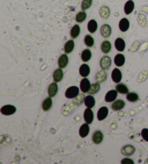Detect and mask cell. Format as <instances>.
Listing matches in <instances>:
<instances>
[{
    "label": "cell",
    "instance_id": "cell-36",
    "mask_svg": "<svg viewBox=\"0 0 148 164\" xmlns=\"http://www.w3.org/2000/svg\"><path fill=\"white\" fill-rule=\"evenodd\" d=\"M85 44L88 47H93L94 45V39L90 35H87L85 37Z\"/></svg>",
    "mask_w": 148,
    "mask_h": 164
},
{
    "label": "cell",
    "instance_id": "cell-26",
    "mask_svg": "<svg viewBox=\"0 0 148 164\" xmlns=\"http://www.w3.org/2000/svg\"><path fill=\"white\" fill-rule=\"evenodd\" d=\"M75 48V42L73 40H69L64 45V51L66 54H70Z\"/></svg>",
    "mask_w": 148,
    "mask_h": 164
},
{
    "label": "cell",
    "instance_id": "cell-6",
    "mask_svg": "<svg viewBox=\"0 0 148 164\" xmlns=\"http://www.w3.org/2000/svg\"><path fill=\"white\" fill-rule=\"evenodd\" d=\"M94 119V114L93 111H92L91 109L90 108H88V109H85L84 112V119L86 123L88 124H91L93 122Z\"/></svg>",
    "mask_w": 148,
    "mask_h": 164
},
{
    "label": "cell",
    "instance_id": "cell-34",
    "mask_svg": "<svg viewBox=\"0 0 148 164\" xmlns=\"http://www.w3.org/2000/svg\"><path fill=\"white\" fill-rule=\"evenodd\" d=\"M87 13L85 12H79L76 15V21L77 23H82L86 20Z\"/></svg>",
    "mask_w": 148,
    "mask_h": 164
},
{
    "label": "cell",
    "instance_id": "cell-39",
    "mask_svg": "<svg viewBox=\"0 0 148 164\" xmlns=\"http://www.w3.org/2000/svg\"><path fill=\"white\" fill-rule=\"evenodd\" d=\"M134 163L133 160L131 159H127V158H125L123 160H122V163Z\"/></svg>",
    "mask_w": 148,
    "mask_h": 164
},
{
    "label": "cell",
    "instance_id": "cell-7",
    "mask_svg": "<svg viewBox=\"0 0 148 164\" xmlns=\"http://www.w3.org/2000/svg\"><path fill=\"white\" fill-rule=\"evenodd\" d=\"M108 114V109L106 106H103L98 110L97 113V118L99 121H103L106 118Z\"/></svg>",
    "mask_w": 148,
    "mask_h": 164
},
{
    "label": "cell",
    "instance_id": "cell-29",
    "mask_svg": "<svg viewBox=\"0 0 148 164\" xmlns=\"http://www.w3.org/2000/svg\"><path fill=\"white\" fill-rule=\"evenodd\" d=\"M97 23L95 20H90L88 24V29L89 30L90 33H93L97 30Z\"/></svg>",
    "mask_w": 148,
    "mask_h": 164
},
{
    "label": "cell",
    "instance_id": "cell-2",
    "mask_svg": "<svg viewBox=\"0 0 148 164\" xmlns=\"http://www.w3.org/2000/svg\"><path fill=\"white\" fill-rule=\"evenodd\" d=\"M1 113L5 116H10L16 112V108L12 105H5L2 107Z\"/></svg>",
    "mask_w": 148,
    "mask_h": 164
},
{
    "label": "cell",
    "instance_id": "cell-38",
    "mask_svg": "<svg viewBox=\"0 0 148 164\" xmlns=\"http://www.w3.org/2000/svg\"><path fill=\"white\" fill-rule=\"evenodd\" d=\"M141 135H142L143 140L148 142V129H143L141 132Z\"/></svg>",
    "mask_w": 148,
    "mask_h": 164
},
{
    "label": "cell",
    "instance_id": "cell-17",
    "mask_svg": "<svg viewBox=\"0 0 148 164\" xmlns=\"http://www.w3.org/2000/svg\"><path fill=\"white\" fill-rule=\"evenodd\" d=\"M63 77H64V73H63L61 68L57 69L54 71L53 74V79L56 82H60L63 79Z\"/></svg>",
    "mask_w": 148,
    "mask_h": 164
},
{
    "label": "cell",
    "instance_id": "cell-16",
    "mask_svg": "<svg viewBox=\"0 0 148 164\" xmlns=\"http://www.w3.org/2000/svg\"><path fill=\"white\" fill-rule=\"evenodd\" d=\"M124 106H125V103H124V101L119 99V100H116L112 104L111 108L113 111H119V110L124 109Z\"/></svg>",
    "mask_w": 148,
    "mask_h": 164
},
{
    "label": "cell",
    "instance_id": "cell-30",
    "mask_svg": "<svg viewBox=\"0 0 148 164\" xmlns=\"http://www.w3.org/2000/svg\"><path fill=\"white\" fill-rule=\"evenodd\" d=\"M79 33H80V28L78 25H75L72 28L71 31H70V36L72 39H77L79 36Z\"/></svg>",
    "mask_w": 148,
    "mask_h": 164
},
{
    "label": "cell",
    "instance_id": "cell-32",
    "mask_svg": "<svg viewBox=\"0 0 148 164\" xmlns=\"http://www.w3.org/2000/svg\"><path fill=\"white\" fill-rule=\"evenodd\" d=\"M100 83L96 82V83H93V85H91L89 91H88V93H89L90 95H94L100 91Z\"/></svg>",
    "mask_w": 148,
    "mask_h": 164
},
{
    "label": "cell",
    "instance_id": "cell-3",
    "mask_svg": "<svg viewBox=\"0 0 148 164\" xmlns=\"http://www.w3.org/2000/svg\"><path fill=\"white\" fill-rule=\"evenodd\" d=\"M111 65V59L108 56H105L102 57L100 62V66L103 70H107L110 68Z\"/></svg>",
    "mask_w": 148,
    "mask_h": 164
},
{
    "label": "cell",
    "instance_id": "cell-11",
    "mask_svg": "<svg viewBox=\"0 0 148 164\" xmlns=\"http://www.w3.org/2000/svg\"><path fill=\"white\" fill-rule=\"evenodd\" d=\"M117 92L116 90H111V91H108L106 93V96H105V101L106 102H113L114 101L117 97Z\"/></svg>",
    "mask_w": 148,
    "mask_h": 164
},
{
    "label": "cell",
    "instance_id": "cell-9",
    "mask_svg": "<svg viewBox=\"0 0 148 164\" xmlns=\"http://www.w3.org/2000/svg\"><path fill=\"white\" fill-rule=\"evenodd\" d=\"M111 78L112 80L114 82H116V83H119L120 82V81L122 80V75L121 71L119 70L118 68H116L113 70L111 73Z\"/></svg>",
    "mask_w": 148,
    "mask_h": 164
},
{
    "label": "cell",
    "instance_id": "cell-20",
    "mask_svg": "<svg viewBox=\"0 0 148 164\" xmlns=\"http://www.w3.org/2000/svg\"><path fill=\"white\" fill-rule=\"evenodd\" d=\"M115 47L117 51H123L125 48V42L122 38H118L115 41Z\"/></svg>",
    "mask_w": 148,
    "mask_h": 164
},
{
    "label": "cell",
    "instance_id": "cell-37",
    "mask_svg": "<svg viewBox=\"0 0 148 164\" xmlns=\"http://www.w3.org/2000/svg\"><path fill=\"white\" fill-rule=\"evenodd\" d=\"M93 5V0H83L82 5H81V8L82 10H85L89 9Z\"/></svg>",
    "mask_w": 148,
    "mask_h": 164
},
{
    "label": "cell",
    "instance_id": "cell-31",
    "mask_svg": "<svg viewBox=\"0 0 148 164\" xmlns=\"http://www.w3.org/2000/svg\"><path fill=\"white\" fill-rule=\"evenodd\" d=\"M92 57V53L89 49H85L84 51L82 52V54H81V59L83 62H88Z\"/></svg>",
    "mask_w": 148,
    "mask_h": 164
},
{
    "label": "cell",
    "instance_id": "cell-24",
    "mask_svg": "<svg viewBox=\"0 0 148 164\" xmlns=\"http://www.w3.org/2000/svg\"><path fill=\"white\" fill-rule=\"evenodd\" d=\"M110 14H111V11L110 9L108 8L107 6H102L100 9V15L103 18L107 19L109 17Z\"/></svg>",
    "mask_w": 148,
    "mask_h": 164
},
{
    "label": "cell",
    "instance_id": "cell-18",
    "mask_svg": "<svg viewBox=\"0 0 148 164\" xmlns=\"http://www.w3.org/2000/svg\"><path fill=\"white\" fill-rule=\"evenodd\" d=\"M90 72V67L88 64H83L80 66V67H79V75H80L82 77H88V75H89Z\"/></svg>",
    "mask_w": 148,
    "mask_h": 164
},
{
    "label": "cell",
    "instance_id": "cell-35",
    "mask_svg": "<svg viewBox=\"0 0 148 164\" xmlns=\"http://www.w3.org/2000/svg\"><path fill=\"white\" fill-rule=\"evenodd\" d=\"M126 99L130 102H136L139 100V95L136 93H129L126 95Z\"/></svg>",
    "mask_w": 148,
    "mask_h": 164
},
{
    "label": "cell",
    "instance_id": "cell-10",
    "mask_svg": "<svg viewBox=\"0 0 148 164\" xmlns=\"http://www.w3.org/2000/svg\"><path fill=\"white\" fill-rule=\"evenodd\" d=\"M100 33L103 37L108 38L111 34V28L109 25L104 24L101 26Z\"/></svg>",
    "mask_w": 148,
    "mask_h": 164
},
{
    "label": "cell",
    "instance_id": "cell-22",
    "mask_svg": "<svg viewBox=\"0 0 148 164\" xmlns=\"http://www.w3.org/2000/svg\"><path fill=\"white\" fill-rule=\"evenodd\" d=\"M84 103H85V105L86 106L87 108H90V109H91V108H93V106H95V98H94L91 95H87V96L85 97Z\"/></svg>",
    "mask_w": 148,
    "mask_h": 164
},
{
    "label": "cell",
    "instance_id": "cell-4",
    "mask_svg": "<svg viewBox=\"0 0 148 164\" xmlns=\"http://www.w3.org/2000/svg\"><path fill=\"white\" fill-rule=\"evenodd\" d=\"M90 86H91V85H90V82L88 79L84 77V79H82V80H81L80 85H79V88H80L81 91H82V93H88V92L89 91Z\"/></svg>",
    "mask_w": 148,
    "mask_h": 164
},
{
    "label": "cell",
    "instance_id": "cell-25",
    "mask_svg": "<svg viewBox=\"0 0 148 164\" xmlns=\"http://www.w3.org/2000/svg\"><path fill=\"white\" fill-rule=\"evenodd\" d=\"M52 106V99L51 97H48L43 101V104H42V109L44 111H48Z\"/></svg>",
    "mask_w": 148,
    "mask_h": 164
},
{
    "label": "cell",
    "instance_id": "cell-15",
    "mask_svg": "<svg viewBox=\"0 0 148 164\" xmlns=\"http://www.w3.org/2000/svg\"><path fill=\"white\" fill-rule=\"evenodd\" d=\"M69 62V58L66 54H62L58 59V65H59V68H65L67 66Z\"/></svg>",
    "mask_w": 148,
    "mask_h": 164
},
{
    "label": "cell",
    "instance_id": "cell-21",
    "mask_svg": "<svg viewBox=\"0 0 148 164\" xmlns=\"http://www.w3.org/2000/svg\"><path fill=\"white\" fill-rule=\"evenodd\" d=\"M119 29L122 32H126L129 28V21L126 18H123L119 22Z\"/></svg>",
    "mask_w": 148,
    "mask_h": 164
},
{
    "label": "cell",
    "instance_id": "cell-13",
    "mask_svg": "<svg viewBox=\"0 0 148 164\" xmlns=\"http://www.w3.org/2000/svg\"><path fill=\"white\" fill-rule=\"evenodd\" d=\"M135 152V147L131 145H125L122 147V153L124 156H131Z\"/></svg>",
    "mask_w": 148,
    "mask_h": 164
},
{
    "label": "cell",
    "instance_id": "cell-12",
    "mask_svg": "<svg viewBox=\"0 0 148 164\" xmlns=\"http://www.w3.org/2000/svg\"><path fill=\"white\" fill-rule=\"evenodd\" d=\"M58 90H59V88H58V85L57 84V82H52L48 88V95H49L50 97H51V98H53V97H54L57 94Z\"/></svg>",
    "mask_w": 148,
    "mask_h": 164
},
{
    "label": "cell",
    "instance_id": "cell-14",
    "mask_svg": "<svg viewBox=\"0 0 148 164\" xmlns=\"http://www.w3.org/2000/svg\"><path fill=\"white\" fill-rule=\"evenodd\" d=\"M89 132H90V127H89V125H88V124L85 123L82 124V125L80 127V128H79V136L82 138H85V137L88 136V134H89Z\"/></svg>",
    "mask_w": 148,
    "mask_h": 164
},
{
    "label": "cell",
    "instance_id": "cell-28",
    "mask_svg": "<svg viewBox=\"0 0 148 164\" xmlns=\"http://www.w3.org/2000/svg\"><path fill=\"white\" fill-rule=\"evenodd\" d=\"M116 90L118 93H121V94H128V93H129L128 88L126 87V85L123 83H119L116 86Z\"/></svg>",
    "mask_w": 148,
    "mask_h": 164
},
{
    "label": "cell",
    "instance_id": "cell-23",
    "mask_svg": "<svg viewBox=\"0 0 148 164\" xmlns=\"http://www.w3.org/2000/svg\"><path fill=\"white\" fill-rule=\"evenodd\" d=\"M125 62V57L122 54H118L116 55L114 58V63L117 67H122L124 64Z\"/></svg>",
    "mask_w": 148,
    "mask_h": 164
},
{
    "label": "cell",
    "instance_id": "cell-5",
    "mask_svg": "<svg viewBox=\"0 0 148 164\" xmlns=\"http://www.w3.org/2000/svg\"><path fill=\"white\" fill-rule=\"evenodd\" d=\"M107 73L104 70H100L95 75V80L98 83H103L107 79Z\"/></svg>",
    "mask_w": 148,
    "mask_h": 164
},
{
    "label": "cell",
    "instance_id": "cell-33",
    "mask_svg": "<svg viewBox=\"0 0 148 164\" xmlns=\"http://www.w3.org/2000/svg\"><path fill=\"white\" fill-rule=\"evenodd\" d=\"M85 98V96L84 94H78L75 98H73L72 103L76 106H79L84 101Z\"/></svg>",
    "mask_w": 148,
    "mask_h": 164
},
{
    "label": "cell",
    "instance_id": "cell-1",
    "mask_svg": "<svg viewBox=\"0 0 148 164\" xmlns=\"http://www.w3.org/2000/svg\"><path fill=\"white\" fill-rule=\"evenodd\" d=\"M79 94V88L76 86H72L67 88L65 93V96L67 98H74Z\"/></svg>",
    "mask_w": 148,
    "mask_h": 164
},
{
    "label": "cell",
    "instance_id": "cell-19",
    "mask_svg": "<svg viewBox=\"0 0 148 164\" xmlns=\"http://www.w3.org/2000/svg\"><path fill=\"white\" fill-rule=\"evenodd\" d=\"M134 8V3L131 0H129L126 2L124 5V12L126 15H129L133 12Z\"/></svg>",
    "mask_w": 148,
    "mask_h": 164
},
{
    "label": "cell",
    "instance_id": "cell-8",
    "mask_svg": "<svg viewBox=\"0 0 148 164\" xmlns=\"http://www.w3.org/2000/svg\"><path fill=\"white\" fill-rule=\"evenodd\" d=\"M92 139H93V141L95 144H100L101 142L103 140V134L100 130L95 131L93 133V136H92Z\"/></svg>",
    "mask_w": 148,
    "mask_h": 164
},
{
    "label": "cell",
    "instance_id": "cell-27",
    "mask_svg": "<svg viewBox=\"0 0 148 164\" xmlns=\"http://www.w3.org/2000/svg\"><path fill=\"white\" fill-rule=\"evenodd\" d=\"M111 50V44L110 41H104L101 44V51L105 54L109 53Z\"/></svg>",
    "mask_w": 148,
    "mask_h": 164
}]
</instances>
